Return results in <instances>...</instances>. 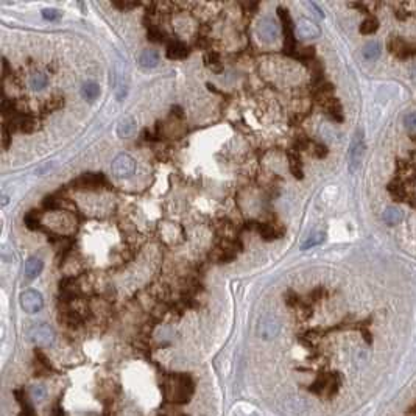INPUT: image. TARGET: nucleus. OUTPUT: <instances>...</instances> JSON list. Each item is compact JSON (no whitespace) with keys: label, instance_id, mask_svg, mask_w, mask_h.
I'll return each instance as SVG.
<instances>
[{"label":"nucleus","instance_id":"obj_34","mask_svg":"<svg viewBox=\"0 0 416 416\" xmlns=\"http://www.w3.org/2000/svg\"><path fill=\"white\" fill-rule=\"evenodd\" d=\"M314 153L318 156V158H324V156L328 154V150H326V147L321 145V144H315V150H314Z\"/></svg>","mask_w":416,"mask_h":416},{"label":"nucleus","instance_id":"obj_20","mask_svg":"<svg viewBox=\"0 0 416 416\" xmlns=\"http://www.w3.org/2000/svg\"><path fill=\"white\" fill-rule=\"evenodd\" d=\"M159 62V53L156 50H144L139 55V64L142 67H156Z\"/></svg>","mask_w":416,"mask_h":416},{"label":"nucleus","instance_id":"obj_37","mask_svg":"<svg viewBox=\"0 0 416 416\" xmlns=\"http://www.w3.org/2000/svg\"><path fill=\"white\" fill-rule=\"evenodd\" d=\"M114 6H117V8H122V9H129V8H134V6H137V3H114Z\"/></svg>","mask_w":416,"mask_h":416},{"label":"nucleus","instance_id":"obj_13","mask_svg":"<svg viewBox=\"0 0 416 416\" xmlns=\"http://www.w3.org/2000/svg\"><path fill=\"white\" fill-rule=\"evenodd\" d=\"M34 357H36V376H42V378H47V376H50L51 373H53V367H51V363L48 360V357L44 354V351L41 349H36L34 351Z\"/></svg>","mask_w":416,"mask_h":416},{"label":"nucleus","instance_id":"obj_33","mask_svg":"<svg viewBox=\"0 0 416 416\" xmlns=\"http://www.w3.org/2000/svg\"><path fill=\"white\" fill-rule=\"evenodd\" d=\"M42 17L44 19H47V20H55V19H58L59 17V12L56 11V9H44L42 11Z\"/></svg>","mask_w":416,"mask_h":416},{"label":"nucleus","instance_id":"obj_27","mask_svg":"<svg viewBox=\"0 0 416 416\" xmlns=\"http://www.w3.org/2000/svg\"><path fill=\"white\" fill-rule=\"evenodd\" d=\"M81 94L86 100L89 101H94L98 95H100V87L95 83H86L81 87Z\"/></svg>","mask_w":416,"mask_h":416},{"label":"nucleus","instance_id":"obj_7","mask_svg":"<svg viewBox=\"0 0 416 416\" xmlns=\"http://www.w3.org/2000/svg\"><path fill=\"white\" fill-rule=\"evenodd\" d=\"M20 306L27 314H37L44 306L42 295L36 290H25L20 295Z\"/></svg>","mask_w":416,"mask_h":416},{"label":"nucleus","instance_id":"obj_16","mask_svg":"<svg viewBox=\"0 0 416 416\" xmlns=\"http://www.w3.org/2000/svg\"><path fill=\"white\" fill-rule=\"evenodd\" d=\"M388 48L392 50L395 55H398V56H401V58H406V56H409V55L413 53L412 47H410L407 42L402 41L401 37H393L392 41L388 42Z\"/></svg>","mask_w":416,"mask_h":416},{"label":"nucleus","instance_id":"obj_38","mask_svg":"<svg viewBox=\"0 0 416 416\" xmlns=\"http://www.w3.org/2000/svg\"><path fill=\"white\" fill-rule=\"evenodd\" d=\"M159 416H189V415H184V413H178V415H159Z\"/></svg>","mask_w":416,"mask_h":416},{"label":"nucleus","instance_id":"obj_6","mask_svg":"<svg viewBox=\"0 0 416 416\" xmlns=\"http://www.w3.org/2000/svg\"><path fill=\"white\" fill-rule=\"evenodd\" d=\"M257 36L265 42H273L279 37V25L273 17H262L257 23Z\"/></svg>","mask_w":416,"mask_h":416},{"label":"nucleus","instance_id":"obj_26","mask_svg":"<svg viewBox=\"0 0 416 416\" xmlns=\"http://www.w3.org/2000/svg\"><path fill=\"white\" fill-rule=\"evenodd\" d=\"M378 28H379V20L376 17H373V16H370L362 22L360 33L362 34H373V33L378 31Z\"/></svg>","mask_w":416,"mask_h":416},{"label":"nucleus","instance_id":"obj_1","mask_svg":"<svg viewBox=\"0 0 416 416\" xmlns=\"http://www.w3.org/2000/svg\"><path fill=\"white\" fill-rule=\"evenodd\" d=\"M161 390L165 402L186 404L195 392V382L189 374L184 373L164 376L161 379Z\"/></svg>","mask_w":416,"mask_h":416},{"label":"nucleus","instance_id":"obj_31","mask_svg":"<svg viewBox=\"0 0 416 416\" xmlns=\"http://www.w3.org/2000/svg\"><path fill=\"white\" fill-rule=\"evenodd\" d=\"M31 398H33V401H42L44 398H45V390H44V387H33V390H31Z\"/></svg>","mask_w":416,"mask_h":416},{"label":"nucleus","instance_id":"obj_36","mask_svg":"<svg viewBox=\"0 0 416 416\" xmlns=\"http://www.w3.org/2000/svg\"><path fill=\"white\" fill-rule=\"evenodd\" d=\"M8 140H9V133H8V126L3 125V147H8Z\"/></svg>","mask_w":416,"mask_h":416},{"label":"nucleus","instance_id":"obj_5","mask_svg":"<svg viewBox=\"0 0 416 416\" xmlns=\"http://www.w3.org/2000/svg\"><path fill=\"white\" fill-rule=\"evenodd\" d=\"M111 170H112V175L117 178H129L136 172V161L129 154L122 153L112 161Z\"/></svg>","mask_w":416,"mask_h":416},{"label":"nucleus","instance_id":"obj_4","mask_svg":"<svg viewBox=\"0 0 416 416\" xmlns=\"http://www.w3.org/2000/svg\"><path fill=\"white\" fill-rule=\"evenodd\" d=\"M309 390L315 395L326 393L328 398H332L337 393V390H339V378L334 374L320 376V378L309 387Z\"/></svg>","mask_w":416,"mask_h":416},{"label":"nucleus","instance_id":"obj_12","mask_svg":"<svg viewBox=\"0 0 416 416\" xmlns=\"http://www.w3.org/2000/svg\"><path fill=\"white\" fill-rule=\"evenodd\" d=\"M12 395H14L16 401H17V404L20 406V416H36V412H34V407L31 404V401H30V396H28V392L27 390H23V388H17L12 392Z\"/></svg>","mask_w":416,"mask_h":416},{"label":"nucleus","instance_id":"obj_24","mask_svg":"<svg viewBox=\"0 0 416 416\" xmlns=\"http://www.w3.org/2000/svg\"><path fill=\"white\" fill-rule=\"evenodd\" d=\"M257 231L259 234L265 239V240H273V239H278L281 236V231H278L275 226H271V225H267V223H261V225H257Z\"/></svg>","mask_w":416,"mask_h":416},{"label":"nucleus","instance_id":"obj_29","mask_svg":"<svg viewBox=\"0 0 416 416\" xmlns=\"http://www.w3.org/2000/svg\"><path fill=\"white\" fill-rule=\"evenodd\" d=\"M47 83H48V78L42 72H37L30 78V86L33 90H42L47 86Z\"/></svg>","mask_w":416,"mask_h":416},{"label":"nucleus","instance_id":"obj_23","mask_svg":"<svg viewBox=\"0 0 416 416\" xmlns=\"http://www.w3.org/2000/svg\"><path fill=\"white\" fill-rule=\"evenodd\" d=\"M289 167H290V172L295 178L301 179L303 178V164H301V158L300 154L296 153H289Z\"/></svg>","mask_w":416,"mask_h":416},{"label":"nucleus","instance_id":"obj_18","mask_svg":"<svg viewBox=\"0 0 416 416\" xmlns=\"http://www.w3.org/2000/svg\"><path fill=\"white\" fill-rule=\"evenodd\" d=\"M189 55V48L179 41H172L167 45V56L170 59H183Z\"/></svg>","mask_w":416,"mask_h":416},{"label":"nucleus","instance_id":"obj_11","mask_svg":"<svg viewBox=\"0 0 416 416\" xmlns=\"http://www.w3.org/2000/svg\"><path fill=\"white\" fill-rule=\"evenodd\" d=\"M279 334V321L275 317H267L259 324V335L264 340H271Z\"/></svg>","mask_w":416,"mask_h":416},{"label":"nucleus","instance_id":"obj_28","mask_svg":"<svg viewBox=\"0 0 416 416\" xmlns=\"http://www.w3.org/2000/svg\"><path fill=\"white\" fill-rule=\"evenodd\" d=\"M324 240H326V234H324V232H315V234H312L310 237H307V240L301 245V250L314 248V246L321 245Z\"/></svg>","mask_w":416,"mask_h":416},{"label":"nucleus","instance_id":"obj_32","mask_svg":"<svg viewBox=\"0 0 416 416\" xmlns=\"http://www.w3.org/2000/svg\"><path fill=\"white\" fill-rule=\"evenodd\" d=\"M404 123L407 128L410 129H416V112H410L406 115V119H404Z\"/></svg>","mask_w":416,"mask_h":416},{"label":"nucleus","instance_id":"obj_15","mask_svg":"<svg viewBox=\"0 0 416 416\" xmlns=\"http://www.w3.org/2000/svg\"><path fill=\"white\" fill-rule=\"evenodd\" d=\"M136 131V120L133 119V117H123V119L119 120V123H117V136L122 137V139H126V137H131Z\"/></svg>","mask_w":416,"mask_h":416},{"label":"nucleus","instance_id":"obj_2","mask_svg":"<svg viewBox=\"0 0 416 416\" xmlns=\"http://www.w3.org/2000/svg\"><path fill=\"white\" fill-rule=\"evenodd\" d=\"M72 186L78 190H98L101 187H108L109 183L103 173H84L72 181Z\"/></svg>","mask_w":416,"mask_h":416},{"label":"nucleus","instance_id":"obj_25","mask_svg":"<svg viewBox=\"0 0 416 416\" xmlns=\"http://www.w3.org/2000/svg\"><path fill=\"white\" fill-rule=\"evenodd\" d=\"M381 56V45L378 42H368L363 47V58L368 61H376Z\"/></svg>","mask_w":416,"mask_h":416},{"label":"nucleus","instance_id":"obj_14","mask_svg":"<svg viewBox=\"0 0 416 416\" xmlns=\"http://www.w3.org/2000/svg\"><path fill=\"white\" fill-rule=\"evenodd\" d=\"M114 92L117 100H123L126 95V83H125V72L120 66H117L114 70Z\"/></svg>","mask_w":416,"mask_h":416},{"label":"nucleus","instance_id":"obj_30","mask_svg":"<svg viewBox=\"0 0 416 416\" xmlns=\"http://www.w3.org/2000/svg\"><path fill=\"white\" fill-rule=\"evenodd\" d=\"M23 222H25V225H27V228H30V229H39V215L36 214V211H31V212H28L27 215H25Z\"/></svg>","mask_w":416,"mask_h":416},{"label":"nucleus","instance_id":"obj_9","mask_svg":"<svg viewBox=\"0 0 416 416\" xmlns=\"http://www.w3.org/2000/svg\"><path fill=\"white\" fill-rule=\"evenodd\" d=\"M278 12H279V19L284 27V34H285V51H287V53H293L296 41H295V34H293L292 17L289 14V11H285L284 8H278Z\"/></svg>","mask_w":416,"mask_h":416},{"label":"nucleus","instance_id":"obj_8","mask_svg":"<svg viewBox=\"0 0 416 416\" xmlns=\"http://www.w3.org/2000/svg\"><path fill=\"white\" fill-rule=\"evenodd\" d=\"M28 339L36 345L48 346L55 340V332L50 326H47V324H39V326H34V328L30 329Z\"/></svg>","mask_w":416,"mask_h":416},{"label":"nucleus","instance_id":"obj_22","mask_svg":"<svg viewBox=\"0 0 416 416\" xmlns=\"http://www.w3.org/2000/svg\"><path fill=\"white\" fill-rule=\"evenodd\" d=\"M402 218H404V214H402V211L399 209V207L396 206H390L385 209L384 212V222L387 225H398L402 222Z\"/></svg>","mask_w":416,"mask_h":416},{"label":"nucleus","instance_id":"obj_21","mask_svg":"<svg viewBox=\"0 0 416 416\" xmlns=\"http://www.w3.org/2000/svg\"><path fill=\"white\" fill-rule=\"evenodd\" d=\"M324 108H326L328 114L332 117L334 120H337V122H342L343 115H342V105L339 103V100H337V98H329V97H326V98H324Z\"/></svg>","mask_w":416,"mask_h":416},{"label":"nucleus","instance_id":"obj_3","mask_svg":"<svg viewBox=\"0 0 416 416\" xmlns=\"http://www.w3.org/2000/svg\"><path fill=\"white\" fill-rule=\"evenodd\" d=\"M363 156H365V140H363V133L359 129L353 139V144H351V150H349V172L351 173H356L359 170Z\"/></svg>","mask_w":416,"mask_h":416},{"label":"nucleus","instance_id":"obj_35","mask_svg":"<svg viewBox=\"0 0 416 416\" xmlns=\"http://www.w3.org/2000/svg\"><path fill=\"white\" fill-rule=\"evenodd\" d=\"M51 416H66V415H64V410H62V407H61L59 402H56L55 407L51 409Z\"/></svg>","mask_w":416,"mask_h":416},{"label":"nucleus","instance_id":"obj_10","mask_svg":"<svg viewBox=\"0 0 416 416\" xmlns=\"http://www.w3.org/2000/svg\"><path fill=\"white\" fill-rule=\"evenodd\" d=\"M320 28L315 22H312L310 19H300V22L296 23V34L303 39H315L320 36Z\"/></svg>","mask_w":416,"mask_h":416},{"label":"nucleus","instance_id":"obj_19","mask_svg":"<svg viewBox=\"0 0 416 416\" xmlns=\"http://www.w3.org/2000/svg\"><path fill=\"white\" fill-rule=\"evenodd\" d=\"M44 268V262L39 257H30L25 262V276L27 279H34L36 276L41 275V271Z\"/></svg>","mask_w":416,"mask_h":416},{"label":"nucleus","instance_id":"obj_17","mask_svg":"<svg viewBox=\"0 0 416 416\" xmlns=\"http://www.w3.org/2000/svg\"><path fill=\"white\" fill-rule=\"evenodd\" d=\"M61 320L64 321V324H67L69 328H78L83 324V318L78 312L69 309L67 306H64L62 312H61Z\"/></svg>","mask_w":416,"mask_h":416}]
</instances>
